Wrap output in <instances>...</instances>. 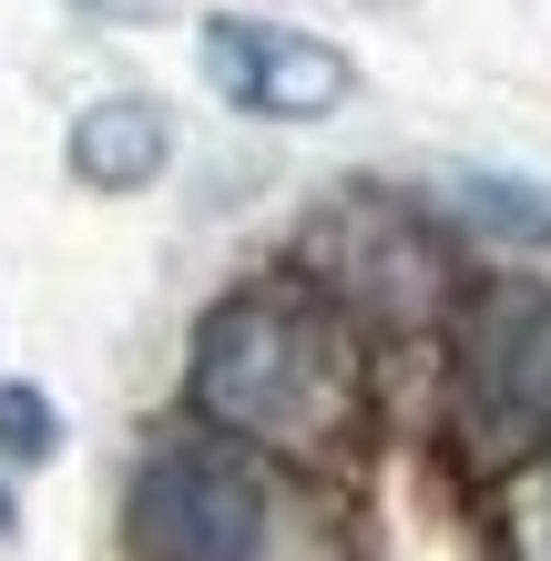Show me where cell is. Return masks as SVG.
Returning a JSON list of instances; mask_svg holds the SVG:
<instances>
[{
    "label": "cell",
    "mask_w": 551,
    "mask_h": 561,
    "mask_svg": "<svg viewBox=\"0 0 551 561\" xmlns=\"http://www.w3.org/2000/svg\"><path fill=\"white\" fill-rule=\"evenodd\" d=\"M307 266H317V286H328L347 317L378 307V317L418 327V317H439V296H449V255H439V236H429L418 215L378 205V194H347V205L317 225V236H307Z\"/></svg>",
    "instance_id": "4"
},
{
    "label": "cell",
    "mask_w": 551,
    "mask_h": 561,
    "mask_svg": "<svg viewBox=\"0 0 551 561\" xmlns=\"http://www.w3.org/2000/svg\"><path fill=\"white\" fill-rule=\"evenodd\" d=\"M51 449H61V419H51V399H42L31 378H0V459L42 470Z\"/></svg>",
    "instance_id": "8"
},
{
    "label": "cell",
    "mask_w": 551,
    "mask_h": 561,
    "mask_svg": "<svg viewBox=\"0 0 551 561\" xmlns=\"http://www.w3.org/2000/svg\"><path fill=\"white\" fill-rule=\"evenodd\" d=\"M460 449L470 470H521L551 449V296H491L460 368Z\"/></svg>",
    "instance_id": "3"
},
{
    "label": "cell",
    "mask_w": 551,
    "mask_h": 561,
    "mask_svg": "<svg viewBox=\"0 0 551 561\" xmlns=\"http://www.w3.org/2000/svg\"><path fill=\"white\" fill-rule=\"evenodd\" d=\"M61 163H72V184H92V194H144L174 163V113L153 103V92H103V103L72 113Z\"/></svg>",
    "instance_id": "6"
},
{
    "label": "cell",
    "mask_w": 551,
    "mask_h": 561,
    "mask_svg": "<svg viewBox=\"0 0 551 561\" xmlns=\"http://www.w3.org/2000/svg\"><path fill=\"white\" fill-rule=\"evenodd\" d=\"M72 11H92V21H164L174 0H72Z\"/></svg>",
    "instance_id": "10"
},
{
    "label": "cell",
    "mask_w": 551,
    "mask_h": 561,
    "mask_svg": "<svg viewBox=\"0 0 551 561\" xmlns=\"http://www.w3.org/2000/svg\"><path fill=\"white\" fill-rule=\"evenodd\" d=\"M184 399L205 428L255 459H337L368 428V347L358 317L307 276H255L194 317Z\"/></svg>",
    "instance_id": "1"
},
{
    "label": "cell",
    "mask_w": 551,
    "mask_h": 561,
    "mask_svg": "<svg viewBox=\"0 0 551 561\" xmlns=\"http://www.w3.org/2000/svg\"><path fill=\"white\" fill-rule=\"evenodd\" d=\"M21 531V501H11V480H0V541H11Z\"/></svg>",
    "instance_id": "11"
},
{
    "label": "cell",
    "mask_w": 551,
    "mask_h": 561,
    "mask_svg": "<svg viewBox=\"0 0 551 561\" xmlns=\"http://www.w3.org/2000/svg\"><path fill=\"white\" fill-rule=\"evenodd\" d=\"M501 531H510V561H551V449H541V459H521Z\"/></svg>",
    "instance_id": "9"
},
{
    "label": "cell",
    "mask_w": 551,
    "mask_h": 561,
    "mask_svg": "<svg viewBox=\"0 0 551 561\" xmlns=\"http://www.w3.org/2000/svg\"><path fill=\"white\" fill-rule=\"evenodd\" d=\"M449 194H460V215L480 236H510V245L551 255V194L541 184H521V174H449Z\"/></svg>",
    "instance_id": "7"
},
{
    "label": "cell",
    "mask_w": 551,
    "mask_h": 561,
    "mask_svg": "<svg viewBox=\"0 0 551 561\" xmlns=\"http://www.w3.org/2000/svg\"><path fill=\"white\" fill-rule=\"evenodd\" d=\"M194 61H205V82L236 113H255V123H317V113H337L347 92H358V61L337 42L286 31V21H245V11H215Z\"/></svg>",
    "instance_id": "5"
},
{
    "label": "cell",
    "mask_w": 551,
    "mask_h": 561,
    "mask_svg": "<svg viewBox=\"0 0 551 561\" xmlns=\"http://www.w3.org/2000/svg\"><path fill=\"white\" fill-rule=\"evenodd\" d=\"M123 531L144 561H266L276 541V480L266 459L225 428H194V439L144 449L134 501H123Z\"/></svg>",
    "instance_id": "2"
}]
</instances>
